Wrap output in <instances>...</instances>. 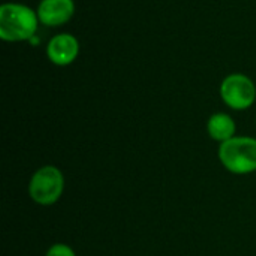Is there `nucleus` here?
<instances>
[{"instance_id": "obj_7", "label": "nucleus", "mask_w": 256, "mask_h": 256, "mask_svg": "<svg viewBox=\"0 0 256 256\" xmlns=\"http://www.w3.org/2000/svg\"><path fill=\"white\" fill-rule=\"evenodd\" d=\"M207 129H208L210 136L214 141L226 142L231 138H234V135H236V122L232 120L231 116L224 114V112H218V114H213L210 117Z\"/></svg>"}, {"instance_id": "obj_8", "label": "nucleus", "mask_w": 256, "mask_h": 256, "mask_svg": "<svg viewBox=\"0 0 256 256\" xmlns=\"http://www.w3.org/2000/svg\"><path fill=\"white\" fill-rule=\"evenodd\" d=\"M46 256H76L75 252L72 250V248L66 246V244H54L50 248V250L46 252Z\"/></svg>"}, {"instance_id": "obj_1", "label": "nucleus", "mask_w": 256, "mask_h": 256, "mask_svg": "<svg viewBox=\"0 0 256 256\" xmlns=\"http://www.w3.org/2000/svg\"><path fill=\"white\" fill-rule=\"evenodd\" d=\"M39 22L38 12L26 4L4 3L0 8V38L6 42L33 39Z\"/></svg>"}, {"instance_id": "obj_6", "label": "nucleus", "mask_w": 256, "mask_h": 256, "mask_svg": "<svg viewBox=\"0 0 256 256\" xmlns=\"http://www.w3.org/2000/svg\"><path fill=\"white\" fill-rule=\"evenodd\" d=\"M39 21L46 27H60L75 15L74 0H40L38 6Z\"/></svg>"}, {"instance_id": "obj_4", "label": "nucleus", "mask_w": 256, "mask_h": 256, "mask_svg": "<svg viewBox=\"0 0 256 256\" xmlns=\"http://www.w3.org/2000/svg\"><path fill=\"white\" fill-rule=\"evenodd\" d=\"M220 96L230 108L244 111L255 104L256 87L249 76L243 74H232L222 81Z\"/></svg>"}, {"instance_id": "obj_5", "label": "nucleus", "mask_w": 256, "mask_h": 256, "mask_svg": "<svg viewBox=\"0 0 256 256\" xmlns=\"http://www.w3.org/2000/svg\"><path fill=\"white\" fill-rule=\"evenodd\" d=\"M80 54V42L70 33H60L51 38L46 46V56L56 66L72 64Z\"/></svg>"}, {"instance_id": "obj_2", "label": "nucleus", "mask_w": 256, "mask_h": 256, "mask_svg": "<svg viewBox=\"0 0 256 256\" xmlns=\"http://www.w3.org/2000/svg\"><path fill=\"white\" fill-rule=\"evenodd\" d=\"M219 158L224 166L232 174H250L256 171V140L234 136L220 144Z\"/></svg>"}, {"instance_id": "obj_3", "label": "nucleus", "mask_w": 256, "mask_h": 256, "mask_svg": "<svg viewBox=\"0 0 256 256\" xmlns=\"http://www.w3.org/2000/svg\"><path fill=\"white\" fill-rule=\"evenodd\" d=\"M64 190V177L56 166H44L34 172L30 180L28 192L32 200L39 206L56 204Z\"/></svg>"}]
</instances>
